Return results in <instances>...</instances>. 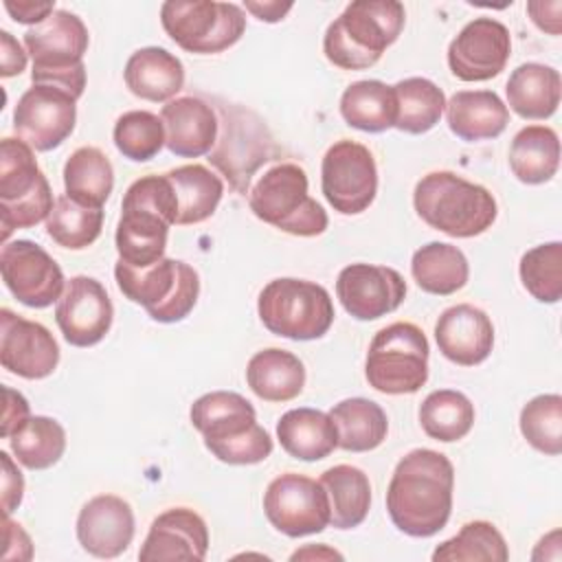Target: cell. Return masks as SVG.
<instances>
[{
	"label": "cell",
	"instance_id": "cell-1",
	"mask_svg": "<svg viewBox=\"0 0 562 562\" xmlns=\"http://www.w3.org/2000/svg\"><path fill=\"white\" fill-rule=\"evenodd\" d=\"M452 490L454 468L443 452L411 450L397 461L386 490L391 522L413 538L435 536L450 520Z\"/></svg>",
	"mask_w": 562,
	"mask_h": 562
},
{
	"label": "cell",
	"instance_id": "cell-2",
	"mask_svg": "<svg viewBox=\"0 0 562 562\" xmlns=\"http://www.w3.org/2000/svg\"><path fill=\"white\" fill-rule=\"evenodd\" d=\"M178 222V198L167 176L134 180L121 202L116 224L119 259L132 268H147L165 257L169 228Z\"/></svg>",
	"mask_w": 562,
	"mask_h": 562
},
{
	"label": "cell",
	"instance_id": "cell-3",
	"mask_svg": "<svg viewBox=\"0 0 562 562\" xmlns=\"http://www.w3.org/2000/svg\"><path fill=\"white\" fill-rule=\"evenodd\" d=\"M189 417L202 432L206 450L222 463L252 465L272 454V437L257 424L255 406L239 393L211 391L191 404Z\"/></svg>",
	"mask_w": 562,
	"mask_h": 562
},
{
	"label": "cell",
	"instance_id": "cell-4",
	"mask_svg": "<svg viewBox=\"0 0 562 562\" xmlns=\"http://www.w3.org/2000/svg\"><path fill=\"white\" fill-rule=\"evenodd\" d=\"M404 22L406 11L397 0H353L327 26L323 53L342 70L371 68L400 37Z\"/></svg>",
	"mask_w": 562,
	"mask_h": 562
},
{
	"label": "cell",
	"instance_id": "cell-5",
	"mask_svg": "<svg viewBox=\"0 0 562 562\" xmlns=\"http://www.w3.org/2000/svg\"><path fill=\"white\" fill-rule=\"evenodd\" d=\"M417 215L435 231L468 239L492 228L498 215L494 195L452 171L426 173L413 191Z\"/></svg>",
	"mask_w": 562,
	"mask_h": 562
},
{
	"label": "cell",
	"instance_id": "cell-6",
	"mask_svg": "<svg viewBox=\"0 0 562 562\" xmlns=\"http://www.w3.org/2000/svg\"><path fill=\"white\" fill-rule=\"evenodd\" d=\"M88 44L90 35L83 20L77 13L57 9L24 33V46L33 59L31 81L57 86L79 99L86 90L83 55Z\"/></svg>",
	"mask_w": 562,
	"mask_h": 562
},
{
	"label": "cell",
	"instance_id": "cell-7",
	"mask_svg": "<svg viewBox=\"0 0 562 562\" xmlns=\"http://www.w3.org/2000/svg\"><path fill=\"white\" fill-rule=\"evenodd\" d=\"M250 211L266 224L296 235L316 237L327 231L325 209L307 191V173L296 162L272 165L248 191Z\"/></svg>",
	"mask_w": 562,
	"mask_h": 562
},
{
	"label": "cell",
	"instance_id": "cell-8",
	"mask_svg": "<svg viewBox=\"0 0 562 562\" xmlns=\"http://www.w3.org/2000/svg\"><path fill=\"white\" fill-rule=\"evenodd\" d=\"M114 279L125 299L145 307L158 323H178L191 314L200 294V277L193 266L162 257L147 268L116 261Z\"/></svg>",
	"mask_w": 562,
	"mask_h": 562
},
{
	"label": "cell",
	"instance_id": "cell-9",
	"mask_svg": "<svg viewBox=\"0 0 562 562\" xmlns=\"http://www.w3.org/2000/svg\"><path fill=\"white\" fill-rule=\"evenodd\" d=\"M263 327L290 340H316L334 323V303L329 292L314 281L281 277L272 279L257 301Z\"/></svg>",
	"mask_w": 562,
	"mask_h": 562
},
{
	"label": "cell",
	"instance_id": "cell-10",
	"mask_svg": "<svg viewBox=\"0 0 562 562\" xmlns=\"http://www.w3.org/2000/svg\"><path fill=\"white\" fill-rule=\"evenodd\" d=\"M53 191L37 167L33 147L22 138H2L0 143V224L2 244L15 228H31L48 220L53 211Z\"/></svg>",
	"mask_w": 562,
	"mask_h": 562
},
{
	"label": "cell",
	"instance_id": "cell-11",
	"mask_svg": "<svg viewBox=\"0 0 562 562\" xmlns=\"http://www.w3.org/2000/svg\"><path fill=\"white\" fill-rule=\"evenodd\" d=\"M428 338L406 321L382 327L367 351L364 375L369 386L386 395L417 393L428 380Z\"/></svg>",
	"mask_w": 562,
	"mask_h": 562
},
{
	"label": "cell",
	"instance_id": "cell-12",
	"mask_svg": "<svg viewBox=\"0 0 562 562\" xmlns=\"http://www.w3.org/2000/svg\"><path fill=\"white\" fill-rule=\"evenodd\" d=\"M220 134L209 151V162L220 169L237 193H246L252 173L277 158L279 149L268 125L235 103L220 105Z\"/></svg>",
	"mask_w": 562,
	"mask_h": 562
},
{
	"label": "cell",
	"instance_id": "cell-13",
	"mask_svg": "<svg viewBox=\"0 0 562 562\" xmlns=\"http://www.w3.org/2000/svg\"><path fill=\"white\" fill-rule=\"evenodd\" d=\"M160 22L182 50L195 55L222 53L246 31L241 7L215 0H167L160 7Z\"/></svg>",
	"mask_w": 562,
	"mask_h": 562
},
{
	"label": "cell",
	"instance_id": "cell-14",
	"mask_svg": "<svg viewBox=\"0 0 562 562\" xmlns=\"http://www.w3.org/2000/svg\"><path fill=\"white\" fill-rule=\"evenodd\" d=\"M321 189L342 215L367 211L378 193V167L369 147L349 138L336 140L321 162Z\"/></svg>",
	"mask_w": 562,
	"mask_h": 562
},
{
	"label": "cell",
	"instance_id": "cell-15",
	"mask_svg": "<svg viewBox=\"0 0 562 562\" xmlns=\"http://www.w3.org/2000/svg\"><path fill=\"white\" fill-rule=\"evenodd\" d=\"M268 522L288 538L321 533L329 525V498L321 481L285 472L270 481L263 494Z\"/></svg>",
	"mask_w": 562,
	"mask_h": 562
},
{
	"label": "cell",
	"instance_id": "cell-16",
	"mask_svg": "<svg viewBox=\"0 0 562 562\" xmlns=\"http://www.w3.org/2000/svg\"><path fill=\"white\" fill-rule=\"evenodd\" d=\"M0 272L7 290L26 307L44 310L59 301L66 279L59 263L35 241H4L0 250Z\"/></svg>",
	"mask_w": 562,
	"mask_h": 562
},
{
	"label": "cell",
	"instance_id": "cell-17",
	"mask_svg": "<svg viewBox=\"0 0 562 562\" xmlns=\"http://www.w3.org/2000/svg\"><path fill=\"white\" fill-rule=\"evenodd\" d=\"M77 99L57 88L33 83L15 103L13 130L35 151L59 147L75 130Z\"/></svg>",
	"mask_w": 562,
	"mask_h": 562
},
{
	"label": "cell",
	"instance_id": "cell-18",
	"mask_svg": "<svg viewBox=\"0 0 562 562\" xmlns=\"http://www.w3.org/2000/svg\"><path fill=\"white\" fill-rule=\"evenodd\" d=\"M509 55V29L494 18H474L450 42L448 66L461 81H487L505 70Z\"/></svg>",
	"mask_w": 562,
	"mask_h": 562
},
{
	"label": "cell",
	"instance_id": "cell-19",
	"mask_svg": "<svg viewBox=\"0 0 562 562\" xmlns=\"http://www.w3.org/2000/svg\"><path fill=\"white\" fill-rule=\"evenodd\" d=\"M114 307L101 281L77 274L66 281V288L55 307V321L72 347H92L105 338L112 327Z\"/></svg>",
	"mask_w": 562,
	"mask_h": 562
},
{
	"label": "cell",
	"instance_id": "cell-20",
	"mask_svg": "<svg viewBox=\"0 0 562 562\" xmlns=\"http://www.w3.org/2000/svg\"><path fill=\"white\" fill-rule=\"evenodd\" d=\"M336 296L353 318L375 321L402 305L406 296V281L389 266L351 263L338 272Z\"/></svg>",
	"mask_w": 562,
	"mask_h": 562
},
{
	"label": "cell",
	"instance_id": "cell-21",
	"mask_svg": "<svg viewBox=\"0 0 562 562\" xmlns=\"http://www.w3.org/2000/svg\"><path fill=\"white\" fill-rule=\"evenodd\" d=\"M0 362L24 380L48 378L59 364V347L53 334L35 321L0 310Z\"/></svg>",
	"mask_w": 562,
	"mask_h": 562
},
{
	"label": "cell",
	"instance_id": "cell-22",
	"mask_svg": "<svg viewBox=\"0 0 562 562\" xmlns=\"http://www.w3.org/2000/svg\"><path fill=\"white\" fill-rule=\"evenodd\" d=\"M134 527V512L127 501L116 494H99L77 516V540L86 553L110 560L127 551Z\"/></svg>",
	"mask_w": 562,
	"mask_h": 562
},
{
	"label": "cell",
	"instance_id": "cell-23",
	"mask_svg": "<svg viewBox=\"0 0 562 562\" xmlns=\"http://www.w3.org/2000/svg\"><path fill=\"white\" fill-rule=\"evenodd\" d=\"M435 340L450 362L474 367L492 353L494 325L483 310L470 303H459L443 310L437 318Z\"/></svg>",
	"mask_w": 562,
	"mask_h": 562
},
{
	"label": "cell",
	"instance_id": "cell-24",
	"mask_svg": "<svg viewBox=\"0 0 562 562\" xmlns=\"http://www.w3.org/2000/svg\"><path fill=\"white\" fill-rule=\"evenodd\" d=\"M206 551L209 529L202 516L189 507H171L154 518L138 560H204Z\"/></svg>",
	"mask_w": 562,
	"mask_h": 562
},
{
	"label": "cell",
	"instance_id": "cell-25",
	"mask_svg": "<svg viewBox=\"0 0 562 562\" xmlns=\"http://www.w3.org/2000/svg\"><path fill=\"white\" fill-rule=\"evenodd\" d=\"M165 125V147L180 158H200L217 140L220 121L215 110L200 97H176L160 110Z\"/></svg>",
	"mask_w": 562,
	"mask_h": 562
},
{
	"label": "cell",
	"instance_id": "cell-26",
	"mask_svg": "<svg viewBox=\"0 0 562 562\" xmlns=\"http://www.w3.org/2000/svg\"><path fill=\"white\" fill-rule=\"evenodd\" d=\"M446 121L450 132L465 140H487L505 132L509 108L492 90H459L446 101Z\"/></svg>",
	"mask_w": 562,
	"mask_h": 562
},
{
	"label": "cell",
	"instance_id": "cell-27",
	"mask_svg": "<svg viewBox=\"0 0 562 562\" xmlns=\"http://www.w3.org/2000/svg\"><path fill=\"white\" fill-rule=\"evenodd\" d=\"M123 79L134 97L167 103L176 99L184 86V66L167 48L145 46L130 55Z\"/></svg>",
	"mask_w": 562,
	"mask_h": 562
},
{
	"label": "cell",
	"instance_id": "cell-28",
	"mask_svg": "<svg viewBox=\"0 0 562 562\" xmlns=\"http://www.w3.org/2000/svg\"><path fill=\"white\" fill-rule=\"evenodd\" d=\"M505 92L507 105L520 119L544 121L553 116L560 105L562 79L553 66L527 61L512 70Z\"/></svg>",
	"mask_w": 562,
	"mask_h": 562
},
{
	"label": "cell",
	"instance_id": "cell-29",
	"mask_svg": "<svg viewBox=\"0 0 562 562\" xmlns=\"http://www.w3.org/2000/svg\"><path fill=\"white\" fill-rule=\"evenodd\" d=\"M246 382L263 402H290L305 386V367L292 351L268 347L248 360Z\"/></svg>",
	"mask_w": 562,
	"mask_h": 562
},
{
	"label": "cell",
	"instance_id": "cell-30",
	"mask_svg": "<svg viewBox=\"0 0 562 562\" xmlns=\"http://www.w3.org/2000/svg\"><path fill=\"white\" fill-rule=\"evenodd\" d=\"M281 448L301 461H321L338 448V432L329 413L316 408H292L277 422Z\"/></svg>",
	"mask_w": 562,
	"mask_h": 562
},
{
	"label": "cell",
	"instance_id": "cell-31",
	"mask_svg": "<svg viewBox=\"0 0 562 562\" xmlns=\"http://www.w3.org/2000/svg\"><path fill=\"white\" fill-rule=\"evenodd\" d=\"M340 114L347 125L380 134L395 127L397 121V99L393 86L380 79H362L345 88L340 97Z\"/></svg>",
	"mask_w": 562,
	"mask_h": 562
},
{
	"label": "cell",
	"instance_id": "cell-32",
	"mask_svg": "<svg viewBox=\"0 0 562 562\" xmlns=\"http://www.w3.org/2000/svg\"><path fill=\"white\" fill-rule=\"evenodd\" d=\"M411 272L419 290L435 296H450L468 283L470 266L457 246L428 241L413 252Z\"/></svg>",
	"mask_w": 562,
	"mask_h": 562
},
{
	"label": "cell",
	"instance_id": "cell-33",
	"mask_svg": "<svg viewBox=\"0 0 562 562\" xmlns=\"http://www.w3.org/2000/svg\"><path fill=\"white\" fill-rule=\"evenodd\" d=\"M329 417L338 432V448L347 452L375 450L389 432L384 408L367 397H349L334 404Z\"/></svg>",
	"mask_w": 562,
	"mask_h": 562
},
{
	"label": "cell",
	"instance_id": "cell-34",
	"mask_svg": "<svg viewBox=\"0 0 562 562\" xmlns=\"http://www.w3.org/2000/svg\"><path fill=\"white\" fill-rule=\"evenodd\" d=\"M321 485L329 498V525L353 529L364 522L371 507V483L360 468L334 465L321 474Z\"/></svg>",
	"mask_w": 562,
	"mask_h": 562
},
{
	"label": "cell",
	"instance_id": "cell-35",
	"mask_svg": "<svg viewBox=\"0 0 562 562\" xmlns=\"http://www.w3.org/2000/svg\"><path fill=\"white\" fill-rule=\"evenodd\" d=\"M560 167V138L547 125L522 127L509 147V169L525 184L549 182Z\"/></svg>",
	"mask_w": 562,
	"mask_h": 562
},
{
	"label": "cell",
	"instance_id": "cell-36",
	"mask_svg": "<svg viewBox=\"0 0 562 562\" xmlns=\"http://www.w3.org/2000/svg\"><path fill=\"white\" fill-rule=\"evenodd\" d=\"M66 195L92 209H101L114 189V169L99 147L75 149L64 165Z\"/></svg>",
	"mask_w": 562,
	"mask_h": 562
},
{
	"label": "cell",
	"instance_id": "cell-37",
	"mask_svg": "<svg viewBox=\"0 0 562 562\" xmlns=\"http://www.w3.org/2000/svg\"><path fill=\"white\" fill-rule=\"evenodd\" d=\"M176 191L178 198V222L176 224H200L209 220L222 195L224 182L204 165H182L165 173Z\"/></svg>",
	"mask_w": 562,
	"mask_h": 562
},
{
	"label": "cell",
	"instance_id": "cell-38",
	"mask_svg": "<svg viewBox=\"0 0 562 562\" xmlns=\"http://www.w3.org/2000/svg\"><path fill=\"white\" fill-rule=\"evenodd\" d=\"M419 424L424 432L435 441H459L474 426V404L461 391H432L419 406Z\"/></svg>",
	"mask_w": 562,
	"mask_h": 562
},
{
	"label": "cell",
	"instance_id": "cell-39",
	"mask_svg": "<svg viewBox=\"0 0 562 562\" xmlns=\"http://www.w3.org/2000/svg\"><path fill=\"white\" fill-rule=\"evenodd\" d=\"M397 99V121L395 127L406 134H426L432 130L443 110V90L426 77H408L393 86Z\"/></svg>",
	"mask_w": 562,
	"mask_h": 562
},
{
	"label": "cell",
	"instance_id": "cell-40",
	"mask_svg": "<svg viewBox=\"0 0 562 562\" xmlns=\"http://www.w3.org/2000/svg\"><path fill=\"white\" fill-rule=\"evenodd\" d=\"M11 452L18 463L29 470H46L53 468L66 450V430L64 426L44 415L29 417L11 437Z\"/></svg>",
	"mask_w": 562,
	"mask_h": 562
},
{
	"label": "cell",
	"instance_id": "cell-41",
	"mask_svg": "<svg viewBox=\"0 0 562 562\" xmlns=\"http://www.w3.org/2000/svg\"><path fill=\"white\" fill-rule=\"evenodd\" d=\"M435 562H507L509 549L503 533L487 520H472L432 551Z\"/></svg>",
	"mask_w": 562,
	"mask_h": 562
},
{
	"label": "cell",
	"instance_id": "cell-42",
	"mask_svg": "<svg viewBox=\"0 0 562 562\" xmlns=\"http://www.w3.org/2000/svg\"><path fill=\"white\" fill-rule=\"evenodd\" d=\"M103 228V211L83 206L68 195L55 200V206L46 220L48 237L70 250H83L97 241Z\"/></svg>",
	"mask_w": 562,
	"mask_h": 562
},
{
	"label": "cell",
	"instance_id": "cell-43",
	"mask_svg": "<svg viewBox=\"0 0 562 562\" xmlns=\"http://www.w3.org/2000/svg\"><path fill=\"white\" fill-rule=\"evenodd\" d=\"M112 138L125 158L145 162L158 156V151L165 147L167 134L158 114L147 110H130L116 119Z\"/></svg>",
	"mask_w": 562,
	"mask_h": 562
},
{
	"label": "cell",
	"instance_id": "cell-44",
	"mask_svg": "<svg viewBox=\"0 0 562 562\" xmlns=\"http://www.w3.org/2000/svg\"><path fill=\"white\" fill-rule=\"evenodd\" d=\"M520 432L538 452L558 457L562 452V397L544 393L529 400L520 411Z\"/></svg>",
	"mask_w": 562,
	"mask_h": 562
},
{
	"label": "cell",
	"instance_id": "cell-45",
	"mask_svg": "<svg viewBox=\"0 0 562 562\" xmlns=\"http://www.w3.org/2000/svg\"><path fill=\"white\" fill-rule=\"evenodd\" d=\"M518 272L525 290L536 301L558 303L562 299V244L533 246L520 257Z\"/></svg>",
	"mask_w": 562,
	"mask_h": 562
},
{
	"label": "cell",
	"instance_id": "cell-46",
	"mask_svg": "<svg viewBox=\"0 0 562 562\" xmlns=\"http://www.w3.org/2000/svg\"><path fill=\"white\" fill-rule=\"evenodd\" d=\"M0 461H2V512H4V516H9L22 503L24 479H22V472L15 468V463L11 461V457L4 450L0 452Z\"/></svg>",
	"mask_w": 562,
	"mask_h": 562
},
{
	"label": "cell",
	"instance_id": "cell-47",
	"mask_svg": "<svg viewBox=\"0 0 562 562\" xmlns=\"http://www.w3.org/2000/svg\"><path fill=\"white\" fill-rule=\"evenodd\" d=\"M4 393V413H2V430L0 435L4 439H9L29 417H31V408H29V402L22 393L4 386L2 389Z\"/></svg>",
	"mask_w": 562,
	"mask_h": 562
},
{
	"label": "cell",
	"instance_id": "cell-48",
	"mask_svg": "<svg viewBox=\"0 0 562 562\" xmlns=\"http://www.w3.org/2000/svg\"><path fill=\"white\" fill-rule=\"evenodd\" d=\"M4 9L20 24H42L50 13H55V2H37V0H4Z\"/></svg>",
	"mask_w": 562,
	"mask_h": 562
},
{
	"label": "cell",
	"instance_id": "cell-49",
	"mask_svg": "<svg viewBox=\"0 0 562 562\" xmlns=\"http://www.w3.org/2000/svg\"><path fill=\"white\" fill-rule=\"evenodd\" d=\"M26 50L20 46V42L9 33L0 31V75L2 77H15L26 68Z\"/></svg>",
	"mask_w": 562,
	"mask_h": 562
},
{
	"label": "cell",
	"instance_id": "cell-50",
	"mask_svg": "<svg viewBox=\"0 0 562 562\" xmlns=\"http://www.w3.org/2000/svg\"><path fill=\"white\" fill-rule=\"evenodd\" d=\"M560 0H553V2H544V0H533V2H527V13L531 15L533 24L544 31V33H551V35H558L560 33Z\"/></svg>",
	"mask_w": 562,
	"mask_h": 562
},
{
	"label": "cell",
	"instance_id": "cell-51",
	"mask_svg": "<svg viewBox=\"0 0 562 562\" xmlns=\"http://www.w3.org/2000/svg\"><path fill=\"white\" fill-rule=\"evenodd\" d=\"M4 542H7V549L18 542V553L7 551V553L2 555L4 560H31V555H33L31 538L26 536V531L22 529V525H20V522H13L9 516H4Z\"/></svg>",
	"mask_w": 562,
	"mask_h": 562
},
{
	"label": "cell",
	"instance_id": "cell-52",
	"mask_svg": "<svg viewBox=\"0 0 562 562\" xmlns=\"http://www.w3.org/2000/svg\"><path fill=\"white\" fill-rule=\"evenodd\" d=\"M292 7H294L292 2H279V0H246L244 2V9L250 11L261 22L283 20Z\"/></svg>",
	"mask_w": 562,
	"mask_h": 562
},
{
	"label": "cell",
	"instance_id": "cell-53",
	"mask_svg": "<svg viewBox=\"0 0 562 562\" xmlns=\"http://www.w3.org/2000/svg\"><path fill=\"white\" fill-rule=\"evenodd\" d=\"M301 558H336V560H342V555L338 553V551H334V549H327L325 544H318V547H305V549H301V551H294L292 555H290V560H301Z\"/></svg>",
	"mask_w": 562,
	"mask_h": 562
}]
</instances>
